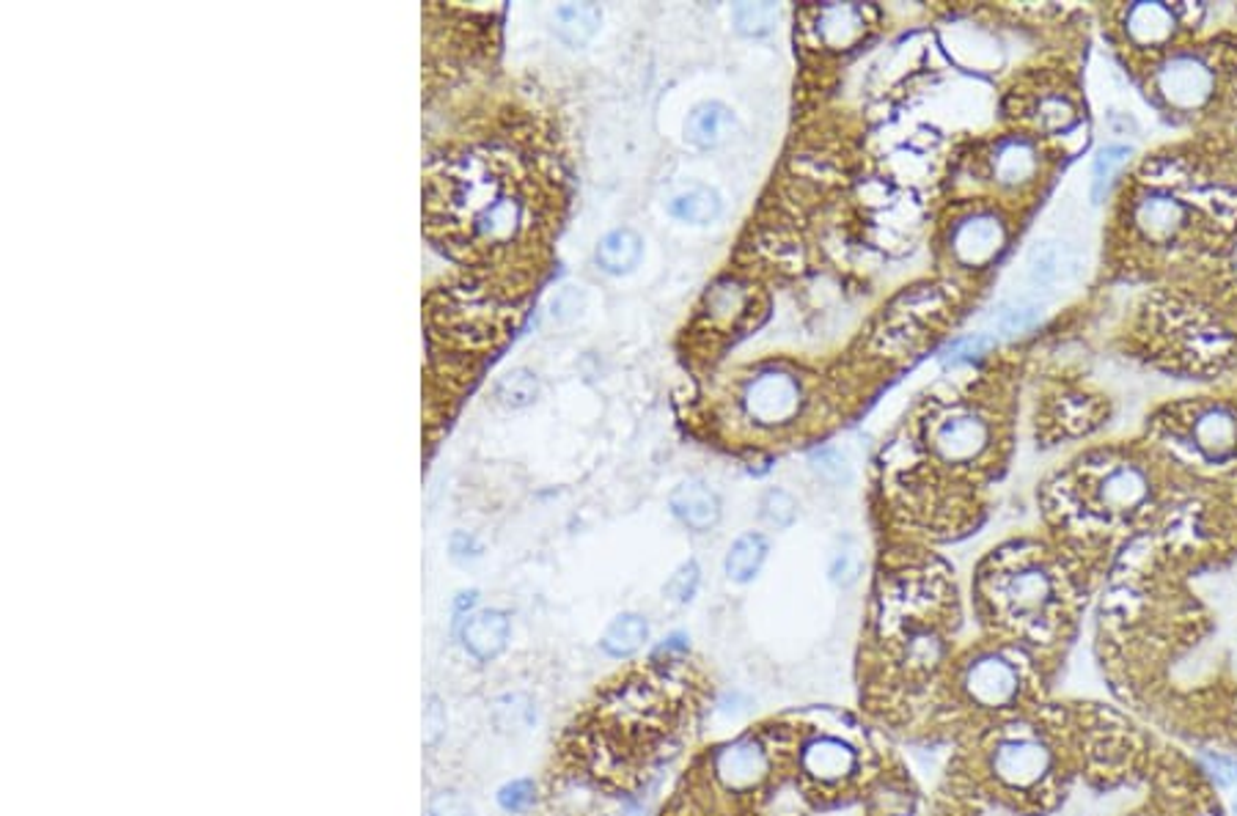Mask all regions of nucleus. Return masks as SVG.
Masks as SVG:
<instances>
[{"instance_id": "37", "label": "nucleus", "mask_w": 1237, "mask_h": 816, "mask_svg": "<svg viewBox=\"0 0 1237 816\" xmlns=\"http://www.w3.org/2000/svg\"><path fill=\"white\" fill-rule=\"evenodd\" d=\"M940 654H944V643H940L932 632H919V636L910 638L908 658L914 665L919 668L935 665L940 660Z\"/></svg>"}, {"instance_id": "22", "label": "nucleus", "mask_w": 1237, "mask_h": 816, "mask_svg": "<svg viewBox=\"0 0 1237 816\" xmlns=\"http://www.w3.org/2000/svg\"><path fill=\"white\" fill-rule=\"evenodd\" d=\"M767 550H771V545H767V539L762 534L740 536L726 552V564H723L726 578L734 580V583H751L762 572V567H765Z\"/></svg>"}, {"instance_id": "4", "label": "nucleus", "mask_w": 1237, "mask_h": 816, "mask_svg": "<svg viewBox=\"0 0 1237 816\" xmlns=\"http://www.w3.org/2000/svg\"><path fill=\"white\" fill-rule=\"evenodd\" d=\"M962 684L979 706H990V710L1009 706L1018 699L1020 690L1018 671L999 654H985L973 660L962 673Z\"/></svg>"}, {"instance_id": "30", "label": "nucleus", "mask_w": 1237, "mask_h": 816, "mask_svg": "<svg viewBox=\"0 0 1237 816\" xmlns=\"http://www.w3.org/2000/svg\"><path fill=\"white\" fill-rule=\"evenodd\" d=\"M1034 118L1045 133H1064V130L1073 127L1079 116H1075V107L1070 105L1068 96L1051 94L1045 100H1040Z\"/></svg>"}, {"instance_id": "13", "label": "nucleus", "mask_w": 1237, "mask_h": 816, "mask_svg": "<svg viewBox=\"0 0 1237 816\" xmlns=\"http://www.w3.org/2000/svg\"><path fill=\"white\" fill-rule=\"evenodd\" d=\"M669 506L682 525H688L691 530H699V534L715 528L718 519H721V498L704 482H697V478L682 482L671 493Z\"/></svg>"}, {"instance_id": "36", "label": "nucleus", "mask_w": 1237, "mask_h": 816, "mask_svg": "<svg viewBox=\"0 0 1237 816\" xmlns=\"http://www.w3.org/2000/svg\"><path fill=\"white\" fill-rule=\"evenodd\" d=\"M430 816H476V808L465 795L454 789H441L432 795Z\"/></svg>"}, {"instance_id": "24", "label": "nucleus", "mask_w": 1237, "mask_h": 816, "mask_svg": "<svg viewBox=\"0 0 1237 816\" xmlns=\"http://www.w3.org/2000/svg\"><path fill=\"white\" fill-rule=\"evenodd\" d=\"M600 9L595 3H567L556 9V31L573 48L589 42L600 28Z\"/></svg>"}, {"instance_id": "16", "label": "nucleus", "mask_w": 1237, "mask_h": 816, "mask_svg": "<svg viewBox=\"0 0 1237 816\" xmlns=\"http://www.w3.org/2000/svg\"><path fill=\"white\" fill-rule=\"evenodd\" d=\"M1196 445L1210 459H1224L1237 448V419L1233 410L1210 407L1199 415L1194 426Z\"/></svg>"}, {"instance_id": "9", "label": "nucleus", "mask_w": 1237, "mask_h": 816, "mask_svg": "<svg viewBox=\"0 0 1237 816\" xmlns=\"http://www.w3.org/2000/svg\"><path fill=\"white\" fill-rule=\"evenodd\" d=\"M509 616L495 608H484L471 613L463 621V630H460L463 649L476 663H493L495 658H501L506 652V647H509Z\"/></svg>"}, {"instance_id": "1", "label": "nucleus", "mask_w": 1237, "mask_h": 816, "mask_svg": "<svg viewBox=\"0 0 1237 816\" xmlns=\"http://www.w3.org/2000/svg\"><path fill=\"white\" fill-rule=\"evenodd\" d=\"M424 234L465 270L489 267L539 226L526 157L495 135H457L424 163Z\"/></svg>"}, {"instance_id": "32", "label": "nucleus", "mask_w": 1237, "mask_h": 816, "mask_svg": "<svg viewBox=\"0 0 1237 816\" xmlns=\"http://www.w3.org/2000/svg\"><path fill=\"white\" fill-rule=\"evenodd\" d=\"M699 586H701L699 564L697 561H685L682 567H677V572L671 575L669 580H666L663 593H666V599H671V602L688 605V602H693V597L699 593Z\"/></svg>"}, {"instance_id": "3", "label": "nucleus", "mask_w": 1237, "mask_h": 816, "mask_svg": "<svg viewBox=\"0 0 1237 816\" xmlns=\"http://www.w3.org/2000/svg\"><path fill=\"white\" fill-rule=\"evenodd\" d=\"M1053 756L1048 745L1031 737H1012L996 745L990 756L996 778L1004 781L1012 789H1031L1051 773Z\"/></svg>"}, {"instance_id": "20", "label": "nucleus", "mask_w": 1237, "mask_h": 816, "mask_svg": "<svg viewBox=\"0 0 1237 816\" xmlns=\"http://www.w3.org/2000/svg\"><path fill=\"white\" fill-rule=\"evenodd\" d=\"M734 127V116L721 102H704L691 113L685 124V138L699 148H715L723 144L729 130Z\"/></svg>"}, {"instance_id": "40", "label": "nucleus", "mask_w": 1237, "mask_h": 816, "mask_svg": "<svg viewBox=\"0 0 1237 816\" xmlns=\"http://www.w3.org/2000/svg\"><path fill=\"white\" fill-rule=\"evenodd\" d=\"M990 347L988 339H982V335H968V339H960L955 341V344L946 350V361L949 363H960V361H973V358L982 355L985 350Z\"/></svg>"}, {"instance_id": "35", "label": "nucleus", "mask_w": 1237, "mask_h": 816, "mask_svg": "<svg viewBox=\"0 0 1237 816\" xmlns=\"http://www.w3.org/2000/svg\"><path fill=\"white\" fill-rule=\"evenodd\" d=\"M860 572H864V561H860V556L855 550H839L831 558V583L839 586V589H851V586L858 583Z\"/></svg>"}, {"instance_id": "27", "label": "nucleus", "mask_w": 1237, "mask_h": 816, "mask_svg": "<svg viewBox=\"0 0 1237 816\" xmlns=\"http://www.w3.org/2000/svg\"><path fill=\"white\" fill-rule=\"evenodd\" d=\"M493 721H495V726H498V732H504V734L526 732V729L532 726V721H534L532 701H528L526 695H517V693L504 695V699L495 701Z\"/></svg>"}, {"instance_id": "29", "label": "nucleus", "mask_w": 1237, "mask_h": 816, "mask_svg": "<svg viewBox=\"0 0 1237 816\" xmlns=\"http://www.w3.org/2000/svg\"><path fill=\"white\" fill-rule=\"evenodd\" d=\"M732 14L743 37H767L779 20V9L773 3H740L734 6Z\"/></svg>"}, {"instance_id": "5", "label": "nucleus", "mask_w": 1237, "mask_h": 816, "mask_svg": "<svg viewBox=\"0 0 1237 816\" xmlns=\"http://www.w3.org/2000/svg\"><path fill=\"white\" fill-rule=\"evenodd\" d=\"M771 756L760 740L740 737L723 745L715 756V775L726 789L749 792L765 781Z\"/></svg>"}, {"instance_id": "39", "label": "nucleus", "mask_w": 1237, "mask_h": 816, "mask_svg": "<svg viewBox=\"0 0 1237 816\" xmlns=\"http://www.w3.org/2000/svg\"><path fill=\"white\" fill-rule=\"evenodd\" d=\"M446 706L441 704V699L437 695H430V701H426L424 706V742L426 747H435L437 742L443 740V734H446Z\"/></svg>"}, {"instance_id": "41", "label": "nucleus", "mask_w": 1237, "mask_h": 816, "mask_svg": "<svg viewBox=\"0 0 1237 816\" xmlns=\"http://www.w3.org/2000/svg\"><path fill=\"white\" fill-rule=\"evenodd\" d=\"M688 641H691V638H688L685 632H674V636L663 638V643H660V647L652 652V663H663V658H666V663H671V660L688 654V649H691V643H688Z\"/></svg>"}, {"instance_id": "14", "label": "nucleus", "mask_w": 1237, "mask_h": 816, "mask_svg": "<svg viewBox=\"0 0 1237 816\" xmlns=\"http://www.w3.org/2000/svg\"><path fill=\"white\" fill-rule=\"evenodd\" d=\"M1053 599V583L1042 569L1025 567L1018 569L1014 575H1009L1004 583V602L1014 613L1034 616L1051 605Z\"/></svg>"}, {"instance_id": "18", "label": "nucleus", "mask_w": 1237, "mask_h": 816, "mask_svg": "<svg viewBox=\"0 0 1237 816\" xmlns=\"http://www.w3.org/2000/svg\"><path fill=\"white\" fill-rule=\"evenodd\" d=\"M641 237L636 231H630V228H617V231L606 234L600 239L595 259L597 267L602 272H608V276H625V272L636 270L638 261H641Z\"/></svg>"}, {"instance_id": "34", "label": "nucleus", "mask_w": 1237, "mask_h": 816, "mask_svg": "<svg viewBox=\"0 0 1237 816\" xmlns=\"http://www.w3.org/2000/svg\"><path fill=\"white\" fill-rule=\"evenodd\" d=\"M534 800H537V786H534L532 778L509 781V784H504L498 789V806L506 814H523L526 808L534 806Z\"/></svg>"}, {"instance_id": "12", "label": "nucleus", "mask_w": 1237, "mask_h": 816, "mask_svg": "<svg viewBox=\"0 0 1237 816\" xmlns=\"http://www.w3.org/2000/svg\"><path fill=\"white\" fill-rule=\"evenodd\" d=\"M1081 259L1073 245L1062 239H1042L1029 250V276L1040 287H1059L1079 276Z\"/></svg>"}, {"instance_id": "25", "label": "nucleus", "mask_w": 1237, "mask_h": 816, "mask_svg": "<svg viewBox=\"0 0 1237 816\" xmlns=\"http://www.w3.org/2000/svg\"><path fill=\"white\" fill-rule=\"evenodd\" d=\"M669 213L682 223L704 226L721 215V196L712 187H691L669 204Z\"/></svg>"}, {"instance_id": "31", "label": "nucleus", "mask_w": 1237, "mask_h": 816, "mask_svg": "<svg viewBox=\"0 0 1237 816\" xmlns=\"http://www.w3.org/2000/svg\"><path fill=\"white\" fill-rule=\"evenodd\" d=\"M760 517L773 528H790L797 517V504L784 489H767L760 500Z\"/></svg>"}, {"instance_id": "2", "label": "nucleus", "mask_w": 1237, "mask_h": 816, "mask_svg": "<svg viewBox=\"0 0 1237 816\" xmlns=\"http://www.w3.org/2000/svg\"><path fill=\"white\" fill-rule=\"evenodd\" d=\"M803 402L801 382L786 371H762L745 385V413L762 426L790 424Z\"/></svg>"}, {"instance_id": "11", "label": "nucleus", "mask_w": 1237, "mask_h": 816, "mask_svg": "<svg viewBox=\"0 0 1237 816\" xmlns=\"http://www.w3.org/2000/svg\"><path fill=\"white\" fill-rule=\"evenodd\" d=\"M872 11L866 6H823L817 9V37L825 48L847 50L869 31Z\"/></svg>"}, {"instance_id": "7", "label": "nucleus", "mask_w": 1237, "mask_h": 816, "mask_svg": "<svg viewBox=\"0 0 1237 816\" xmlns=\"http://www.w3.org/2000/svg\"><path fill=\"white\" fill-rule=\"evenodd\" d=\"M935 451L946 462H971L990 445L988 421L973 413H955L935 430Z\"/></svg>"}, {"instance_id": "10", "label": "nucleus", "mask_w": 1237, "mask_h": 816, "mask_svg": "<svg viewBox=\"0 0 1237 816\" xmlns=\"http://www.w3.org/2000/svg\"><path fill=\"white\" fill-rule=\"evenodd\" d=\"M801 767L819 784H842L858 769V753L836 737H814L803 745Z\"/></svg>"}, {"instance_id": "28", "label": "nucleus", "mask_w": 1237, "mask_h": 816, "mask_svg": "<svg viewBox=\"0 0 1237 816\" xmlns=\"http://www.w3.org/2000/svg\"><path fill=\"white\" fill-rule=\"evenodd\" d=\"M1127 157H1131V148H1127V146L1100 148L1097 157H1094V168H1092V198H1094V202H1100V198L1109 193V187L1114 185V176L1120 174L1122 165L1127 163Z\"/></svg>"}, {"instance_id": "26", "label": "nucleus", "mask_w": 1237, "mask_h": 816, "mask_svg": "<svg viewBox=\"0 0 1237 816\" xmlns=\"http://www.w3.org/2000/svg\"><path fill=\"white\" fill-rule=\"evenodd\" d=\"M495 396H498V402L504 404V407H512V410L528 407L532 402H537L539 380L534 376V371L515 369L498 382V388H495Z\"/></svg>"}, {"instance_id": "8", "label": "nucleus", "mask_w": 1237, "mask_h": 816, "mask_svg": "<svg viewBox=\"0 0 1237 816\" xmlns=\"http://www.w3.org/2000/svg\"><path fill=\"white\" fill-rule=\"evenodd\" d=\"M1158 85L1172 105L1199 107L1213 91V72L1194 55H1174L1163 64Z\"/></svg>"}, {"instance_id": "33", "label": "nucleus", "mask_w": 1237, "mask_h": 816, "mask_svg": "<svg viewBox=\"0 0 1237 816\" xmlns=\"http://www.w3.org/2000/svg\"><path fill=\"white\" fill-rule=\"evenodd\" d=\"M1040 319H1042L1040 306L1018 302V306L1001 308L999 319H996V328H999L1004 335H1020V333H1025V330L1034 328Z\"/></svg>"}, {"instance_id": "15", "label": "nucleus", "mask_w": 1237, "mask_h": 816, "mask_svg": "<svg viewBox=\"0 0 1237 816\" xmlns=\"http://www.w3.org/2000/svg\"><path fill=\"white\" fill-rule=\"evenodd\" d=\"M1040 168V154L1031 141L1025 138H1007L996 146L993 154V176L999 185L1018 187L1025 185L1037 176Z\"/></svg>"}, {"instance_id": "6", "label": "nucleus", "mask_w": 1237, "mask_h": 816, "mask_svg": "<svg viewBox=\"0 0 1237 816\" xmlns=\"http://www.w3.org/2000/svg\"><path fill=\"white\" fill-rule=\"evenodd\" d=\"M1007 242V228L996 215L977 213L971 218H966L960 226L955 228L951 237V248L955 256L966 267H982L990 259H996L1001 248Z\"/></svg>"}, {"instance_id": "21", "label": "nucleus", "mask_w": 1237, "mask_h": 816, "mask_svg": "<svg viewBox=\"0 0 1237 816\" xmlns=\"http://www.w3.org/2000/svg\"><path fill=\"white\" fill-rule=\"evenodd\" d=\"M1100 495H1103L1105 504H1109L1111 509H1116V512L1136 509V506H1142L1144 500H1147L1150 482H1147V476L1138 471V467L1122 465V467H1116L1114 473H1109V476H1105Z\"/></svg>"}, {"instance_id": "38", "label": "nucleus", "mask_w": 1237, "mask_h": 816, "mask_svg": "<svg viewBox=\"0 0 1237 816\" xmlns=\"http://www.w3.org/2000/svg\"><path fill=\"white\" fill-rule=\"evenodd\" d=\"M812 467L828 482H847L851 478V467H847L845 456L836 448H823L812 456Z\"/></svg>"}, {"instance_id": "23", "label": "nucleus", "mask_w": 1237, "mask_h": 816, "mask_svg": "<svg viewBox=\"0 0 1237 816\" xmlns=\"http://www.w3.org/2000/svg\"><path fill=\"white\" fill-rule=\"evenodd\" d=\"M1174 31V17L1166 6L1161 3H1138L1133 6L1127 14V33L1136 44L1153 48V44L1166 42Z\"/></svg>"}, {"instance_id": "19", "label": "nucleus", "mask_w": 1237, "mask_h": 816, "mask_svg": "<svg viewBox=\"0 0 1237 816\" xmlns=\"http://www.w3.org/2000/svg\"><path fill=\"white\" fill-rule=\"evenodd\" d=\"M647 641H649L647 616L619 613L617 619L606 627V632H602L600 647L608 658L625 660V658H632L636 652H641Z\"/></svg>"}, {"instance_id": "17", "label": "nucleus", "mask_w": 1237, "mask_h": 816, "mask_svg": "<svg viewBox=\"0 0 1237 816\" xmlns=\"http://www.w3.org/2000/svg\"><path fill=\"white\" fill-rule=\"evenodd\" d=\"M1136 223L1150 239H1172L1183 228L1185 207L1172 196H1147L1138 202Z\"/></svg>"}]
</instances>
